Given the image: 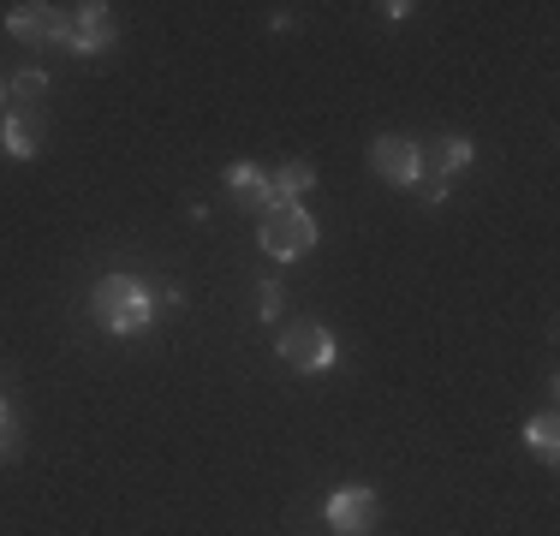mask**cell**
Instances as JSON below:
<instances>
[{
  "instance_id": "6da1fadb",
  "label": "cell",
  "mask_w": 560,
  "mask_h": 536,
  "mask_svg": "<svg viewBox=\"0 0 560 536\" xmlns=\"http://www.w3.org/2000/svg\"><path fill=\"white\" fill-rule=\"evenodd\" d=\"M90 311H96V322L108 334H150L155 328V311H162V299H155L143 280H131V275H108V280H96V292H90Z\"/></svg>"
},
{
  "instance_id": "7a4b0ae2",
  "label": "cell",
  "mask_w": 560,
  "mask_h": 536,
  "mask_svg": "<svg viewBox=\"0 0 560 536\" xmlns=\"http://www.w3.org/2000/svg\"><path fill=\"white\" fill-rule=\"evenodd\" d=\"M275 352L287 358L292 370H304V375H323V370L340 364V346H335V334H328L323 322H292V328L280 334Z\"/></svg>"
},
{
  "instance_id": "3957f363",
  "label": "cell",
  "mask_w": 560,
  "mask_h": 536,
  "mask_svg": "<svg viewBox=\"0 0 560 536\" xmlns=\"http://www.w3.org/2000/svg\"><path fill=\"white\" fill-rule=\"evenodd\" d=\"M311 245H316V221L299 203H275L269 214H262V250H269V257L299 263Z\"/></svg>"
},
{
  "instance_id": "277c9868",
  "label": "cell",
  "mask_w": 560,
  "mask_h": 536,
  "mask_svg": "<svg viewBox=\"0 0 560 536\" xmlns=\"http://www.w3.org/2000/svg\"><path fill=\"white\" fill-rule=\"evenodd\" d=\"M323 518H328L335 536H370L376 518H382V501H376V489H364V482H346V489L328 494Z\"/></svg>"
},
{
  "instance_id": "5b68a950",
  "label": "cell",
  "mask_w": 560,
  "mask_h": 536,
  "mask_svg": "<svg viewBox=\"0 0 560 536\" xmlns=\"http://www.w3.org/2000/svg\"><path fill=\"white\" fill-rule=\"evenodd\" d=\"M60 48H72V54H108L114 48V7H102V0L72 7V12H66Z\"/></svg>"
},
{
  "instance_id": "8992f818",
  "label": "cell",
  "mask_w": 560,
  "mask_h": 536,
  "mask_svg": "<svg viewBox=\"0 0 560 536\" xmlns=\"http://www.w3.org/2000/svg\"><path fill=\"white\" fill-rule=\"evenodd\" d=\"M370 167L388 185H418L423 179V150L411 138H376L370 143Z\"/></svg>"
},
{
  "instance_id": "52a82bcc",
  "label": "cell",
  "mask_w": 560,
  "mask_h": 536,
  "mask_svg": "<svg viewBox=\"0 0 560 536\" xmlns=\"http://www.w3.org/2000/svg\"><path fill=\"white\" fill-rule=\"evenodd\" d=\"M7 31L19 36V43H31V48L60 43V36H66V12L60 7H12L7 12Z\"/></svg>"
},
{
  "instance_id": "ba28073f",
  "label": "cell",
  "mask_w": 560,
  "mask_h": 536,
  "mask_svg": "<svg viewBox=\"0 0 560 536\" xmlns=\"http://www.w3.org/2000/svg\"><path fill=\"white\" fill-rule=\"evenodd\" d=\"M221 179H226V191L238 197V209H262V214L275 209V179H269L262 167H238V161H233Z\"/></svg>"
},
{
  "instance_id": "9c48e42d",
  "label": "cell",
  "mask_w": 560,
  "mask_h": 536,
  "mask_svg": "<svg viewBox=\"0 0 560 536\" xmlns=\"http://www.w3.org/2000/svg\"><path fill=\"white\" fill-rule=\"evenodd\" d=\"M0 143H7L12 161H31L36 143H43V119H36V114H7V119H0Z\"/></svg>"
},
{
  "instance_id": "30bf717a",
  "label": "cell",
  "mask_w": 560,
  "mask_h": 536,
  "mask_svg": "<svg viewBox=\"0 0 560 536\" xmlns=\"http://www.w3.org/2000/svg\"><path fill=\"white\" fill-rule=\"evenodd\" d=\"M316 185V167L311 161H287V167L275 173V203H292V197H304Z\"/></svg>"
},
{
  "instance_id": "8fae6325",
  "label": "cell",
  "mask_w": 560,
  "mask_h": 536,
  "mask_svg": "<svg viewBox=\"0 0 560 536\" xmlns=\"http://www.w3.org/2000/svg\"><path fill=\"white\" fill-rule=\"evenodd\" d=\"M525 447H530V453H542V459H555V447H560V423H555V411H542V418H530V423H525Z\"/></svg>"
},
{
  "instance_id": "7c38bea8",
  "label": "cell",
  "mask_w": 560,
  "mask_h": 536,
  "mask_svg": "<svg viewBox=\"0 0 560 536\" xmlns=\"http://www.w3.org/2000/svg\"><path fill=\"white\" fill-rule=\"evenodd\" d=\"M43 96H48V72H36V66H31V72H19V78L7 84V102H19V107H36Z\"/></svg>"
},
{
  "instance_id": "4fadbf2b",
  "label": "cell",
  "mask_w": 560,
  "mask_h": 536,
  "mask_svg": "<svg viewBox=\"0 0 560 536\" xmlns=\"http://www.w3.org/2000/svg\"><path fill=\"white\" fill-rule=\"evenodd\" d=\"M471 138H447L442 143V173H465V167H471Z\"/></svg>"
},
{
  "instance_id": "5bb4252c",
  "label": "cell",
  "mask_w": 560,
  "mask_h": 536,
  "mask_svg": "<svg viewBox=\"0 0 560 536\" xmlns=\"http://www.w3.org/2000/svg\"><path fill=\"white\" fill-rule=\"evenodd\" d=\"M280 299H287V287H280V280H262V287H257V311H262V322L280 316Z\"/></svg>"
},
{
  "instance_id": "9a60e30c",
  "label": "cell",
  "mask_w": 560,
  "mask_h": 536,
  "mask_svg": "<svg viewBox=\"0 0 560 536\" xmlns=\"http://www.w3.org/2000/svg\"><path fill=\"white\" fill-rule=\"evenodd\" d=\"M19 453V418L7 411V399H0V459H12Z\"/></svg>"
},
{
  "instance_id": "2e32d148",
  "label": "cell",
  "mask_w": 560,
  "mask_h": 536,
  "mask_svg": "<svg viewBox=\"0 0 560 536\" xmlns=\"http://www.w3.org/2000/svg\"><path fill=\"white\" fill-rule=\"evenodd\" d=\"M0 107H7V84H0Z\"/></svg>"
}]
</instances>
